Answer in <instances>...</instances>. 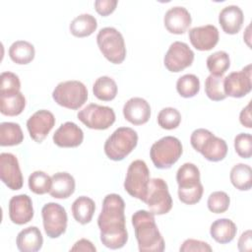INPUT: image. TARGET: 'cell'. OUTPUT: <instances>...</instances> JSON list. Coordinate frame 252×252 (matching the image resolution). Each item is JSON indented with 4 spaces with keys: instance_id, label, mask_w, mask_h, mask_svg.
Returning <instances> with one entry per match:
<instances>
[{
    "instance_id": "1",
    "label": "cell",
    "mask_w": 252,
    "mask_h": 252,
    "mask_svg": "<svg viewBox=\"0 0 252 252\" xmlns=\"http://www.w3.org/2000/svg\"><path fill=\"white\" fill-rule=\"evenodd\" d=\"M124 210L125 203L120 195L112 193L104 197L97 225L100 230V241L107 248L119 249L127 243Z\"/></svg>"
},
{
    "instance_id": "2",
    "label": "cell",
    "mask_w": 252,
    "mask_h": 252,
    "mask_svg": "<svg viewBox=\"0 0 252 252\" xmlns=\"http://www.w3.org/2000/svg\"><path fill=\"white\" fill-rule=\"evenodd\" d=\"M132 224L141 252H162L164 240L156 223L155 215L150 211L139 210L132 216Z\"/></svg>"
},
{
    "instance_id": "3",
    "label": "cell",
    "mask_w": 252,
    "mask_h": 252,
    "mask_svg": "<svg viewBox=\"0 0 252 252\" xmlns=\"http://www.w3.org/2000/svg\"><path fill=\"white\" fill-rule=\"evenodd\" d=\"M178 198L187 205L197 204L203 195L204 187L200 180V170L192 162L183 163L176 172Z\"/></svg>"
},
{
    "instance_id": "4",
    "label": "cell",
    "mask_w": 252,
    "mask_h": 252,
    "mask_svg": "<svg viewBox=\"0 0 252 252\" xmlns=\"http://www.w3.org/2000/svg\"><path fill=\"white\" fill-rule=\"evenodd\" d=\"M137 143L138 134L134 129L119 127L106 139L103 150L109 159L119 161L136 148Z\"/></svg>"
},
{
    "instance_id": "5",
    "label": "cell",
    "mask_w": 252,
    "mask_h": 252,
    "mask_svg": "<svg viewBox=\"0 0 252 252\" xmlns=\"http://www.w3.org/2000/svg\"><path fill=\"white\" fill-rule=\"evenodd\" d=\"M181 142L173 136H165L155 142L150 150V157L157 168H170L181 157Z\"/></svg>"
},
{
    "instance_id": "6",
    "label": "cell",
    "mask_w": 252,
    "mask_h": 252,
    "mask_svg": "<svg viewBox=\"0 0 252 252\" xmlns=\"http://www.w3.org/2000/svg\"><path fill=\"white\" fill-rule=\"evenodd\" d=\"M97 46L102 55L113 64H120L126 57L123 35L112 27L101 29L96 35Z\"/></svg>"
},
{
    "instance_id": "7",
    "label": "cell",
    "mask_w": 252,
    "mask_h": 252,
    "mask_svg": "<svg viewBox=\"0 0 252 252\" xmlns=\"http://www.w3.org/2000/svg\"><path fill=\"white\" fill-rule=\"evenodd\" d=\"M55 102L68 109H79L88 99L87 87L80 81L70 80L59 83L52 92Z\"/></svg>"
},
{
    "instance_id": "8",
    "label": "cell",
    "mask_w": 252,
    "mask_h": 252,
    "mask_svg": "<svg viewBox=\"0 0 252 252\" xmlns=\"http://www.w3.org/2000/svg\"><path fill=\"white\" fill-rule=\"evenodd\" d=\"M150 180V170L147 163L142 159H136L128 166L124 189L130 196L145 202Z\"/></svg>"
},
{
    "instance_id": "9",
    "label": "cell",
    "mask_w": 252,
    "mask_h": 252,
    "mask_svg": "<svg viewBox=\"0 0 252 252\" xmlns=\"http://www.w3.org/2000/svg\"><path fill=\"white\" fill-rule=\"evenodd\" d=\"M149 211L158 216L167 214L172 208V198L169 194L166 182L162 178L150 180L145 202Z\"/></svg>"
},
{
    "instance_id": "10",
    "label": "cell",
    "mask_w": 252,
    "mask_h": 252,
    "mask_svg": "<svg viewBox=\"0 0 252 252\" xmlns=\"http://www.w3.org/2000/svg\"><path fill=\"white\" fill-rule=\"evenodd\" d=\"M78 119L90 129L105 130L115 122V112L109 106L90 103L77 114Z\"/></svg>"
},
{
    "instance_id": "11",
    "label": "cell",
    "mask_w": 252,
    "mask_h": 252,
    "mask_svg": "<svg viewBox=\"0 0 252 252\" xmlns=\"http://www.w3.org/2000/svg\"><path fill=\"white\" fill-rule=\"evenodd\" d=\"M42 223L46 235L50 238H57L67 228L68 217L66 210L57 203H47L41 210Z\"/></svg>"
},
{
    "instance_id": "12",
    "label": "cell",
    "mask_w": 252,
    "mask_h": 252,
    "mask_svg": "<svg viewBox=\"0 0 252 252\" xmlns=\"http://www.w3.org/2000/svg\"><path fill=\"white\" fill-rule=\"evenodd\" d=\"M194 60V52L187 43L174 41L166 51L163 63L165 68L173 73H178L191 66Z\"/></svg>"
},
{
    "instance_id": "13",
    "label": "cell",
    "mask_w": 252,
    "mask_h": 252,
    "mask_svg": "<svg viewBox=\"0 0 252 252\" xmlns=\"http://www.w3.org/2000/svg\"><path fill=\"white\" fill-rule=\"evenodd\" d=\"M251 64H248L240 71L231 72L223 80V90L226 96L243 97L251 92Z\"/></svg>"
},
{
    "instance_id": "14",
    "label": "cell",
    "mask_w": 252,
    "mask_h": 252,
    "mask_svg": "<svg viewBox=\"0 0 252 252\" xmlns=\"http://www.w3.org/2000/svg\"><path fill=\"white\" fill-rule=\"evenodd\" d=\"M0 178L11 190H19L23 187L24 178L15 155L11 153L0 155Z\"/></svg>"
},
{
    "instance_id": "15",
    "label": "cell",
    "mask_w": 252,
    "mask_h": 252,
    "mask_svg": "<svg viewBox=\"0 0 252 252\" xmlns=\"http://www.w3.org/2000/svg\"><path fill=\"white\" fill-rule=\"evenodd\" d=\"M55 125V117L49 110L40 109L35 111L27 121V128L31 138L41 143Z\"/></svg>"
},
{
    "instance_id": "16",
    "label": "cell",
    "mask_w": 252,
    "mask_h": 252,
    "mask_svg": "<svg viewBox=\"0 0 252 252\" xmlns=\"http://www.w3.org/2000/svg\"><path fill=\"white\" fill-rule=\"evenodd\" d=\"M189 39L191 44L200 51L213 49L219 42V30L214 25L195 27L189 30Z\"/></svg>"
},
{
    "instance_id": "17",
    "label": "cell",
    "mask_w": 252,
    "mask_h": 252,
    "mask_svg": "<svg viewBox=\"0 0 252 252\" xmlns=\"http://www.w3.org/2000/svg\"><path fill=\"white\" fill-rule=\"evenodd\" d=\"M9 218L16 224H25L33 218L32 199L27 194L13 196L9 201Z\"/></svg>"
},
{
    "instance_id": "18",
    "label": "cell",
    "mask_w": 252,
    "mask_h": 252,
    "mask_svg": "<svg viewBox=\"0 0 252 252\" xmlns=\"http://www.w3.org/2000/svg\"><path fill=\"white\" fill-rule=\"evenodd\" d=\"M52 139L54 144L60 148H76L82 144L84 132L76 123L67 121L60 125Z\"/></svg>"
},
{
    "instance_id": "19",
    "label": "cell",
    "mask_w": 252,
    "mask_h": 252,
    "mask_svg": "<svg viewBox=\"0 0 252 252\" xmlns=\"http://www.w3.org/2000/svg\"><path fill=\"white\" fill-rule=\"evenodd\" d=\"M192 22L189 11L182 6H175L166 11L163 17L165 29L174 34L184 33Z\"/></svg>"
},
{
    "instance_id": "20",
    "label": "cell",
    "mask_w": 252,
    "mask_h": 252,
    "mask_svg": "<svg viewBox=\"0 0 252 252\" xmlns=\"http://www.w3.org/2000/svg\"><path fill=\"white\" fill-rule=\"evenodd\" d=\"M123 115L134 125L145 124L151 117L150 103L142 97H131L123 106Z\"/></svg>"
},
{
    "instance_id": "21",
    "label": "cell",
    "mask_w": 252,
    "mask_h": 252,
    "mask_svg": "<svg viewBox=\"0 0 252 252\" xmlns=\"http://www.w3.org/2000/svg\"><path fill=\"white\" fill-rule=\"evenodd\" d=\"M196 151L201 153L206 159L216 162L226 157L227 145L223 139L215 136L210 131Z\"/></svg>"
},
{
    "instance_id": "22",
    "label": "cell",
    "mask_w": 252,
    "mask_h": 252,
    "mask_svg": "<svg viewBox=\"0 0 252 252\" xmlns=\"http://www.w3.org/2000/svg\"><path fill=\"white\" fill-rule=\"evenodd\" d=\"M244 15L242 10L236 5H228L220 12L219 23L225 33L235 34L242 28Z\"/></svg>"
},
{
    "instance_id": "23",
    "label": "cell",
    "mask_w": 252,
    "mask_h": 252,
    "mask_svg": "<svg viewBox=\"0 0 252 252\" xmlns=\"http://www.w3.org/2000/svg\"><path fill=\"white\" fill-rule=\"evenodd\" d=\"M16 244L21 252H36L40 250L43 238L39 228L36 226L24 228L18 233Z\"/></svg>"
},
{
    "instance_id": "24",
    "label": "cell",
    "mask_w": 252,
    "mask_h": 252,
    "mask_svg": "<svg viewBox=\"0 0 252 252\" xmlns=\"http://www.w3.org/2000/svg\"><path fill=\"white\" fill-rule=\"evenodd\" d=\"M49 194L56 199H66L75 192V179L68 172H56L51 176Z\"/></svg>"
},
{
    "instance_id": "25",
    "label": "cell",
    "mask_w": 252,
    "mask_h": 252,
    "mask_svg": "<svg viewBox=\"0 0 252 252\" xmlns=\"http://www.w3.org/2000/svg\"><path fill=\"white\" fill-rule=\"evenodd\" d=\"M237 232L235 223L229 219H219L210 227V234L217 242L225 244L231 242Z\"/></svg>"
},
{
    "instance_id": "26",
    "label": "cell",
    "mask_w": 252,
    "mask_h": 252,
    "mask_svg": "<svg viewBox=\"0 0 252 252\" xmlns=\"http://www.w3.org/2000/svg\"><path fill=\"white\" fill-rule=\"evenodd\" d=\"M72 215L74 219L81 224L89 223L94 214L95 204L93 199L87 196L78 197L71 207Z\"/></svg>"
},
{
    "instance_id": "27",
    "label": "cell",
    "mask_w": 252,
    "mask_h": 252,
    "mask_svg": "<svg viewBox=\"0 0 252 252\" xmlns=\"http://www.w3.org/2000/svg\"><path fill=\"white\" fill-rule=\"evenodd\" d=\"M97 28L96 19L91 14H81L72 20L69 29L76 37H86L91 35Z\"/></svg>"
},
{
    "instance_id": "28",
    "label": "cell",
    "mask_w": 252,
    "mask_h": 252,
    "mask_svg": "<svg viewBox=\"0 0 252 252\" xmlns=\"http://www.w3.org/2000/svg\"><path fill=\"white\" fill-rule=\"evenodd\" d=\"M34 46L26 40H17L9 48V56L13 62L20 65H26L34 58Z\"/></svg>"
},
{
    "instance_id": "29",
    "label": "cell",
    "mask_w": 252,
    "mask_h": 252,
    "mask_svg": "<svg viewBox=\"0 0 252 252\" xmlns=\"http://www.w3.org/2000/svg\"><path fill=\"white\" fill-rule=\"evenodd\" d=\"M231 184L240 191H248L252 187V169L248 164H235L229 174Z\"/></svg>"
},
{
    "instance_id": "30",
    "label": "cell",
    "mask_w": 252,
    "mask_h": 252,
    "mask_svg": "<svg viewBox=\"0 0 252 252\" xmlns=\"http://www.w3.org/2000/svg\"><path fill=\"white\" fill-rule=\"evenodd\" d=\"M117 85L115 81L108 76H101L95 80L93 86V93L96 98L103 101H110L117 94Z\"/></svg>"
},
{
    "instance_id": "31",
    "label": "cell",
    "mask_w": 252,
    "mask_h": 252,
    "mask_svg": "<svg viewBox=\"0 0 252 252\" xmlns=\"http://www.w3.org/2000/svg\"><path fill=\"white\" fill-rule=\"evenodd\" d=\"M26 106L25 95L19 92L10 95H0V111L7 116H17Z\"/></svg>"
},
{
    "instance_id": "32",
    "label": "cell",
    "mask_w": 252,
    "mask_h": 252,
    "mask_svg": "<svg viewBox=\"0 0 252 252\" xmlns=\"http://www.w3.org/2000/svg\"><path fill=\"white\" fill-rule=\"evenodd\" d=\"M24 140L21 126L14 122H2L0 124V146L10 147L20 145Z\"/></svg>"
},
{
    "instance_id": "33",
    "label": "cell",
    "mask_w": 252,
    "mask_h": 252,
    "mask_svg": "<svg viewBox=\"0 0 252 252\" xmlns=\"http://www.w3.org/2000/svg\"><path fill=\"white\" fill-rule=\"evenodd\" d=\"M207 67L211 75L223 76V74L230 67L229 55L222 50L214 52L207 58Z\"/></svg>"
},
{
    "instance_id": "34",
    "label": "cell",
    "mask_w": 252,
    "mask_h": 252,
    "mask_svg": "<svg viewBox=\"0 0 252 252\" xmlns=\"http://www.w3.org/2000/svg\"><path fill=\"white\" fill-rule=\"evenodd\" d=\"M177 93L185 98L195 96L200 91V80L194 74H185L176 82Z\"/></svg>"
},
{
    "instance_id": "35",
    "label": "cell",
    "mask_w": 252,
    "mask_h": 252,
    "mask_svg": "<svg viewBox=\"0 0 252 252\" xmlns=\"http://www.w3.org/2000/svg\"><path fill=\"white\" fill-rule=\"evenodd\" d=\"M223 76L209 75L205 81V93L214 101H220L226 97L223 90Z\"/></svg>"
},
{
    "instance_id": "36",
    "label": "cell",
    "mask_w": 252,
    "mask_h": 252,
    "mask_svg": "<svg viewBox=\"0 0 252 252\" xmlns=\"http://www.w3.org/2000/svg\"><path fill=\"white\" fill-rule=\"evenodd\" d=\"M51 177L41 170L33 171L28 180L29 188L32 192L37 195H43L49 192L51 188Z\"/></svg>"
},
{
    "instance_id": "37",
    "label": "cell",
    "mask_w": 252,
    "mask_h": 252,
    "mask_svg": "<svg viewBox=\"0 0 252 252\" xmlns=\"http://www.w3.org/2000/svg\"><path fill=\"white\" fill-rule=\"evenodd\" d=\"M181 122L180 112L173 107H164L158 114V125L165 130H172L179 126Z\"/></svg>"
},
{
    "instance_id": "38",
    "label": "cell",
    "mask_w": 252,
    "mask_h": 252,
    "mask_svg": "<svg viewBox=\"0 0 252 252\" xmlns=\"http://www.w3.org/2000/svg\"><path fill=\"white\" fill-rule=\"evenodd\" d=\"M230 204L229 196L223 191H216L210 194L207 205L208 209L215 214H222L224 213Z\"/></svg>"
},
{
    "instance_id": "39",
    "label": "cell",
    "mask_w": 252,
    "mask_h": 252,
    "mask_svg": "<svg viewBox=\"0 0 252 252\" xmlns=\"http://www.w3.org/2000/svg\"><path fill=\"white\" fill-rule=\"evenodd\" d=\"M0 80V95H10L20 92L21 82L15 73L2 72Z\"/></svg>"
},
{
    "instance_id": "40",
    "label": "cell",
    "mask_w": 252,
    "mask_h": 252,
    "mask_svg": "<svg viewBox=\"0 0 252 252\" xmlns=\"http://www.w3.org/2000/svg\"><path fill=\"white\" fill-rule=\"evenodd\" d=\"M234 149L242 158H250L252 156V137L249 133H239L234 138Z\"/></svg>"
},
{
    "instance_id": "41",
    "label": "cell",
    "mask_w": 252,
    "mask_h": 252,
    "mask_svg": "<svg viewBox=\"0 0 252 252\" xmlns=\"http://www.w3.org/2000/svg\"><path fill=\"white\" fill-rule=\"evenodd\" d=\"M212 247L205 241L197 240V239H186L179 248L180 252H190V251H209L211 252Z\"/></svg>"
},
{
    "instance_id": "42",
    "label": "cell",
    "mask_w": 252,
    "mask_h": 252,
    "mask_svg": "<svg viewBox=\"0 0 252 252\" xmlns=\"http://www.w3.org/2000/svg\"><path fill=\"white\" fill-rule=\"evenodd\" d=\"M117 4V0H95L94 8L99 15L105 17L110 15L115 10Z\"/></svg>"
},
{
    "instance_id": "43",
    "label": "cell",
    "mask_w": 252,
    "mask_h": 252,
    "mask_svg": "<svg viewBox=\"0 0 252 252\" xmlns=\"http://www.w3.org/2000/svg\"><path fill=\"white\" fill-rule=\"evenodd\" d=\"M237 247H238V250L241 252L252 250V233L250 229L244 231L241 234V236L238 239Z\"/></svg>"
},
{
    "instance_id": "44",
    "label": "cell",
    "mask_w": 252,
    "mask_h": 252,
    "mask_svg": "<svg viewBox=\"0 0 252 252\" xmlns=\"http://www.w3.org/2000/svg\"><path fill=\"white\" fill-rule=\"evenodd\" d=\"M70 250L71 251H90V252H95L96 248L94 246V244L90 240L82 238V239L78 240Z\"/></svg>"
},
{
    "instance_id": "45",
    "label": "cell",
    "mask_w": 252,
    "mask_h": 252,
    "mask_svg": "<svg viewBox=\"0 0 252 252\" xmlns=\"http://www.w3.org/2000/svg\"><path fill=\"white\" fill-rule=\"evenodd\" d=\"M250 102L241 110L239 114V121L241 125H243L246 128L252 127V121H251V110H250Z\"/></svg>"
}]
</instances>
